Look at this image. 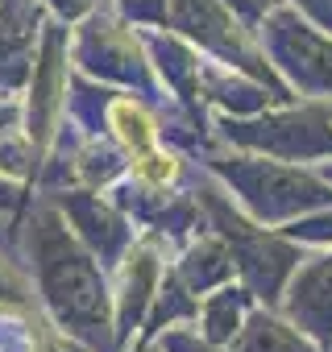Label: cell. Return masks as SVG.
<instances>
[{
	"label": "cell",
	"mask_w": 332,
	"mask_h": 352,
	"mask_svg": "<svg viewBox=\"0 0 332 352\" xmlns=\"http://www.w3.org/2000/svg\"><path fill=\"white\" fill-rule=\"evenodd\" d=\"M108 120H112L116 141H121L133 157L158 149V129H154V120H149V112H145L141 104H133V100H112Z\"/></svg>",
	"instance_id": "obj_1"
},
{
	"label": "cell",
	"mask_w": 332,
	"mask_h": 352,
	"mask_svg": "<svg viewBox=\"0 0 332 352\" xmlns=\"http://www.w3.org/2000/svg\"><path fill=\"white\" fill-rule=\"evenodd\" d=\"M175 174H179V157L166 153V149H149V153L133 157V179L145 183V187H166Z\"/></svg>",
	"instance_id": "obj_2"
}]
</instances>
